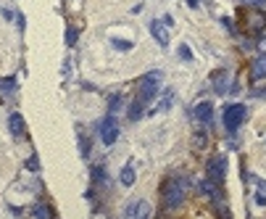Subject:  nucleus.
I'll return each mask as SVG.
<instances>
[{"mask_svg": "<svg viewBox=\"0 0 266 219\" xmlns=\"http://www.w3.org/2000/svg\"><path fill=\"white\" fill-rule=\"evenodd\" d=\"M161 195H164V206L166 209H179L182 203H185L187 188H185V182L182 180H169V182H164Z\"/></svg>", "mask_w": 266, "mask_h": 219, "instance_id": "nucleus-1", "label": "nucleus"}, {"mask_svg": "<svg viewBox=\"0 0 266 219\" xmlns=\"http://www.w3.org/2000/svg\"><path fill=\"white\" fill-rule=\"evenodd\" d=\"M245 106L242 103H232V106H227L224 109V127H227V132H235L237 127H240L245 122Z\"/></svg>", "mask_w": 266, "mask_h": 219, "instance_id": "nucleus-2", "label": "nucleus"}, {"mask_svg": "<svg viewBox=\"0 0 266 219\" xmlns=\"http://www.w3.org/2000/svg\"><path fill=\"white\" fill-rule=\"evenodd\" d=\"M158 87H161V74H158V72L145 74V77H143V82H140V95H137V98H143L145 103H150L153 98H156Z\"/></svg>", "mask_w": 266, "mask_h": 219, "instance_id": "nucleus-3", "label": "nucleus"}, {"mask_svg": "<svg viewBox=\"0 0 266 219\" xmlns=\"http://www.w3.org/2000/svg\"><path fill=\"white\" fill-rule=\"evenodd\" d=\"M100 140H103V145H114L119 140V122L114 114H108L100 122Z\"/></svg>", "mask_w": 266, "mask_h": 219, "instance_id": "nucleus-4", "label": "nucleus"}, {"mask_svg": "<svg viewBox=\"0 0 266 219\" xmlns=\"http://www.w3.org/2000/svg\"><path fill=\"white\" fill-rule=\"evenodd\" d=\"M124 214H127L129 219H145V217H150V203L145 198H137L124 209Z\"/></svg>", "mask_w": 266, "mask_h": 219, "instance_id": "nucleus-5", "label": "nucleus"}, {"mask_svg": "<svg viewBox=\"0 0 266 219\" xmlns=\"http://www.w3.org/2000/svg\"><path fill=\"white\" fill-rule=\"evenodd\" d=\"M224 172H227V161H224L221 156H216L211 164H208V180L221 182L224 180Z\"/></svg>", "mask_w": 266, "mask_h": 219, "instance_id": "nucleus-6", "label": "nucleus"}, {"mask_svg": "<svg viewBox=\"0 0 266 219\" xmlns=\"http://www.w3.org/2000/svg\"><path fill=\"white\" fill-rule=\"evenodd\" d=\"M195 119H198V124L208 127L211 124V119H214V106L211 103H198L195 106Z\"/></svg>", "mask_w": 266, "mask_h": 219, "instance_id": "nucleus-7", "label": "nucleus"}, {"mask_svg": "<svg viewBox=\"0 0 266 219\" xmlns=\"http://www.w3.org/2000/svg\"><path fill=\"white\" fill-rule=\"evenodd\" d=\"M211 82H214V90L216 93H227L229 90V72L227 69H219V72L211 74Z\"/></svg>", "mask_w": 266, "mask_h": 219, "instance_id": "nucleus-8", "label": "nucleus"}, {"mask_svg": "<svg viewBox=\"0 0 266 219\" xmlns=\"http://www.w3.org/2000/svg\"><path fill=\"white\" fill-rule=\"evenodd\" d=\"M150 34L156 37V42H158L161 48L169 45V29H166V27L161 24V21H153V24H150Z\"/></svg>", "mask_w": 266, "mask_h": 219, "instance_id": "nucleus-9", "label": "nucleus"}, {"mask_svg": "<svg viewBox=\"0 0 266 219\" xmlns=\"http://www.w3.org/2000/svg\"><path fill=\"white\" fill-rule=\"evenodd\" d=\"M250 77H253V80H264L266 77V53H261L253 61V66H250Z\"/></svg>", "mask_w": 266, "mask_h": 219, "instance_id": "nucleus-10", "label": "nucleus"}, {"mask_svg": "<svg viewBox=\"0 0 266 219\" xmlns=\"http://www.w3.org/2000/svg\"><path fill=\"white\" fill-rule=\"evenodd\" d=\"M8 127H11L13 135H22V132H24V116H22V114H11Z\"/></svg>", "mask_w": 266, "mask_h": 219, "instance_id": "nucleus-11", "label": "nucleus"}, {"mask_svg": "<svg viewBox=\"0 0 266 219\" xmlns=\"http://www.w3.org/2000/svg\"><path fill=\"white\" fill-rule=\"evenodd\" d=\"M248 27L253 32H261L266 27V16H264V13H253V16H248Z\"/></svg>", "mask_w": 266, "mask_h": 219, "instance_id": "nucleus-12", "label": "nucleus"}, {"mask_svg": "<svg viewBox=\"0 0 266 219\" xmlns=\"http://www.w3.org/2000/svg\"><path fill=\"white\" fill-rule=\"evenodd\" d=\"M143 106H145L143 98H137V101L129 106V114H127V116H129V122H137V119L143 116Z\"/></svg>", "mask_w": 266, "mask_h": 219, "instance_id": "nucleus-13", "label": "nucleus"}, {"mask_svg": "<svg viewBox=\"0 0 266 219\" xmlns=\"http://www.w3.org/2000/svg\"><path fill=\"white\" fill-rule=\"evenodd\" d=\"M119 180H121V185L124 188H129V185H135V166H124L121 169V177H119Z\"/></svg>", "mask_w": 266, "mask_h": 219, "instance_id": "nucleus-14", "label": "nucleus"}, {"mask_svg": "<svg viewBox=\"0 0 266 219\" xmlns=\"http://www.w3.org/2000/svg\"><path fill=\"white\" fill-rule=\"evenodd\" d=\"M32 217H53V211L45 206V203H37V206L32 209Z\"/></svg>", "mask_w": 266, "mask_h": 219, "instance_id": "nucleus-15", "label": "nucleus"}, {"mask_svg": "<svg viewBox=\"0 0 266 219\" xmlns=\"http://www.w3.org/2000/svg\"><path fill=\"white\" fill-rule=\"evenodd\" d=\"M76 37H79V29H76V27H69L66 29V45H74Z\"/></svg>", "mask_w": 266, "mask_h": 219, "instance_id": "nucleus-16", "label": "nucleus"}, {"mask_svg": "<svg viewBox=\"0 0 266 219\" xmlns=\"http://www.w3.org/2000/svg\"><path fill=\"white\" fill-rule=\"evenodd\" d=\"M0 90H3V93H13V90H16V82H13V77H8V80L0 82Z\"/></svg>", "mask_w": 266, "mask_h": 219, "instance_id": "nucleus-17", "label": "nucleus"}, {"mask_svg": "<svg viewBox=\"0 0 266 219\" xmlns=\"http://www.w3.org/2000/svg\"><path fill=\"white\" fill-rule=\"evenodd\" d=\"M93 182H95V185H100V182H106V172H103L100 166H95V169H93Z\"/></svg>", "mask_w": 266, "mask_h": 219, "instance_id": "nucleus-18", "label": "nucleus"}, {"mask_svg": "<svg viewBox=\"0 0 266 219\" xmlns=\"http://www.w3.org/2000/svg\"><path fill=\"white\" fill-rule=\"evenodd\" d=\"M179 58L182 61H193V51L187 45H179Z\"/></svg>", "mask_w": 266, "mask_h": 219, "instance_id": "nucleus-19", "label": "nucleus"}, {"mask_svg": "<svg viewBox=\"0 0 266 219\" xmlns=\"http://www.w3.org/2000/svg\"><path fill=\"white\" fill-rule=\"evenodd\" d=\"M119 106H121V98H119V95H114V98H111V103H108L111 114H116V111H119Z\"/></svg>", "mask_w": 266, "mask_h": 219, "instance_id": "nucleus-20", "label": "nucleus"}, {"mask_svg": "<svg viewBox=\"0 0 266 219\" xmlns=\"http://www.w3.org/2000/svg\"><path fill=\"white\" fill-rule=\"evenodd\" d=\"M26 169H32V172H37V169H40V159H37V156H32L29 161H26Z\"/></svg>", "mask_w": 266, "mask_h": 219, "instance_id": "nucleus-21", "label": "nucleus"}, {"mask_svg": "<svg viewBox=\"0 0 266 219\" xmlns=\"http://www.w3.org/2000/svg\"><path fill=\"white\" fill-rule=\"evenodd\" d=\"M79 151H82V156H87V153H90V140H87V137H82V143H79Z\"/></svg>", "mask_w": 266, "mask_h": 219, "instance_id": "nucleus-22", "label": "nucleus"}, {"mask_svg": "<svg viewBox=\"0 0 266 219\" xmlns=\"http://www.w3.org/2000/svg\"><path fill=\"white\" fill-rule=\"evenodd\" d=\"M114 45L119 48V51H129V48H132V42H121V40H114Z\"/></svg>", "mask_w": 266, "mask_h": 219, "instance_id": "nucleus-23", "label": "nucleus"}, {"mask_svg": "<svg viewBox=\"0 0 266 219\" xmlns=\"http://www.w3.org/2000/svg\"><path fill=\"white\" fill-rule=\"evenodd\" d=\"M250 95H253V98H266V90L264 87H256V90H250Z\"/></svg>", "mask_w": 266, "mask_h": 219, "instance_id": "nucleus-24", "label": "nucleus"}, {"mask_svg": "<svg viewBox=\"0 0 266 219\" xmlns=\"http://www.w3.org/2000/svg\"><path fill=\"white\" fill-rule=\"evenodd\" d=\"M256 203H258V206H266V195L258 193V195H256Z\"/></svg>", "mask_w": 266, "mask_h": 219, "instance_id": "nucleus-25", "label": "nucleus"}, {"mask_svg": "<svg viewBox=\"0 0 266 219\" xmlns=\"http://www.w3.org/2000/svg\"><path fill=\"white\" fill-rule=\"evenodd\" d=\"M245 3H250V5H264L266 0H245Z\"/></svg>", "mask_w": 266, "mask_h": 219, "instance_id": "nucleus-26", "label": "nucleus"}, {"mask_svg": "<svg viewBox=\"0 0 266 219\" xmlns=\"http://www.w3.org/2000/svg\"><path fill=\"white\" fill-rule=\"evenodd\" d=\"M258 48H261V51L266 53V37H261V40H258Z\"/></svg>", "mask_w": 266, "mask_h": 219, "instance_id": "nucleus-27", "label": "nucleus"}, {"mask_svg": "<svg viewBox=\"0 0 266 219\" xmlns=\"http://www.w3.org/2000/svg\"><path fill=\"white\" fill-rule=\"evenodd\" d=\"M187 5H190V8H198V0H187Z\"/></svg>", "mask_w": 266, "mask_h": 219, "instance_id": "nucleus-28", "label": "nucleus"}]
</instances>
